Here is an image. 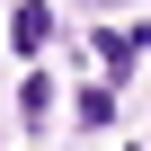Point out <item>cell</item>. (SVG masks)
Masks as SVG:
<instances>
[{"label":"cell","mask_w":151,"mask_h":151,"mask_svg":"<svg viewBox=\"0 0 151 151\" xmlns=\"http://www.w3.org/2000/svg\"><path fill=\"white\" fill-rule=\"evenodd\" d=\"M80 124H116V98L107 89H80Z\"/></svg>","instance_id":"277c9868"},{"label":"cell","mask_w":151,"mask_h":151,"mask_svg":"<svg viewBox=\"0 0 151 151\" xmlns=\"http://www.w3.org/2000/svg\"><path fill=\"white\" fill-rule=\"evenodd\" d=\"M133 53H142V36H133V27H124V36H116V27L98 36V62L116 71V80H133Z\"/></svg>","instance_id":"7a4b0ae2"},{"label":"cell","mask_w":151,"mask_h":151,"mask_svg":"<svg viewBox=\"0 0 151 151\" xmlns=\"http://www.w3.org/2000/svg\"><path fill=\"white\" fill-rule=\"evenodd\" d=\"M9 45H18V53H45V45H53V9H45V0H18V18H9Z\"/></svg>","instance_id":"6da1fadb"},{"label":"cell","mask_w":151,"mask_h":151,"mask_svg":"<svg viewBox=\"0 0 151 151\" xmlns=\"http://www.w3.org/2000/svg\"><path fill=\"white\" fill-rule=\"evenodd\" d=\"M18 107H27V116H53V80H45V71L18 80Z\"/></svg>","instance_id":"3957f363"}]
</instances>
